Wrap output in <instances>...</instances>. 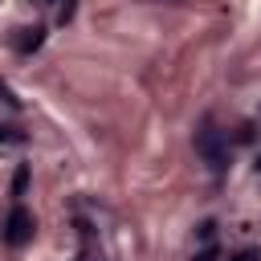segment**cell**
Returning a JSON list of instances; mask_svg holds the SVG:
<instances>
[{"label":"cell","instance_id":"6da1fadb","mask_svg":"<svg viewBox=\"0 0 261 261\" xmlns=\"http://www.w3.org/2000/svg\"><path fill=\"white\" fill-rule=\"evenodd\" d=\"M33 232H37V220H33V212H29L24 204H16V208L8 212V220H4V245L20 249V245H29V241H33Z\"/></svg>","mask_w":261,"mask_h":261},{"label":"cell","instance_id":"7a4b0ae2","mask_svg":"<svg viewBox=\"0 0 261 261\" xmlns=\"http://www.w3.org/2000/svg\"><path fill=\"white\" fill-rule=\"evenodd\" d=\"M196 151L208 159V167H212V171H224V167H228V143H224V135H220V130L204 126V130L196 135Z\"/></svg>","mask_w":261,"mask_h":261},{"label":"cell","instance_id":"3957f363","mask_svg":"<svg viewBox=\"0 0 261 261\" xmlns=\"http://www.w3.org/2000/svg\"><path fill=\"white\" fill-rule=\"evenodd\" d=\"M77 261H102V253H98V245H94L90 224H82V257H77Z\"/></svg>","mask_w":261,"mask_h":261},{"label":"cell","instance_id":"277c9868","mask_svg":"<svg viewBox=\"0 0 261 261\" xmlns=\"http://www.w3.org/2000/svg\"><path fill=\"white\" fill-rule=\"evenodd\" d=\"M20 33H24V37L16 41V49H20V53H33V49L41 45V37H45V29H20Z\"/></svg>","mask_w":261,"mask_h":261},{"label":"cell","instance_id":"5b68a950","mask_svg":"<svg viewBox=\"0 0 261 261\" xmlns=\"http://www.w3.org/2000/svg\"><path fill=\"white\" fill-rule=\"evenodd\" d=\"M24 188H29V167L20 163V167H16V175H12V196H24Z\"/></svg>","mask_w":261,"mask_h":261},{"label":"cell","instance_id":"8992f818","mask_svg":"<svg viewBox=\"0 0 261 261\" xmlns=\"http://www.w3.org/2000/svg\"><path fill=\"white\" fill-rule=\"evenodd\" d=\"M253 139H257V126L253 122H241L237 126V143H253Z\"/></svg>","mask_w":261,"mask_h":261},{"label":"cell","instance_id":"52a82bcc","mask_svg":"<svg viewBox=\"0 0 261 261\" xmlns=\"http://www.w3.org/2000/svg\"><path fill=\"white\" fill-rule=\"evenodd\" d=\"M212 232H216V224H212V220H204V224L196 228V237H200L204 245H212Z\"/></svg>","mask_w":261,"mask_h":261},{"label":"cell","instance_id":"ba28073f","mask_svg":"<svg viewBox=\"0 0 261 261\" xmlns=\"http://www.w3.org/2000/svg\"><path fill=\"white\" fill-rule=\"evenodd\" d=\"M192 261H216V245H204V249H200Z\"/></svg>","mask_w":261,"mask_h":261},{"label":"cell","instance_id":"9c48e42d","mask_svg":"<svg viewBox=\"0 0 261 261\" xmlns=\"http://www.w3.org/2000/svg\"><path fill=\"white\" fill-rule=\"evenodd\" d=\"M228 261H261V253H257V249H249V253H237V257H228Z\"/></svg>","mask_w":261,"mask_h":261},{"label":"cell","instance_id":"30bf717a","mask_svg":"<svg viewBox=\"0 0 261 261\" xmlns=\"http://www.w3.org/2000/svg\"><path fill=\"white\" fill-rule=\"evenodd\" d=\"M0 98H4V102H8V106H16V98H12V94H8V90H4V86H0Z\"/></svg>","mask_w":261,"mask_h":261},{"label":"cell","instance_id":"8fae6325","mask_svg":"<svg viewBox=\"0 0 261 261\" xmlns=\"http://www.w3.org/2000/svg\"><path fill=\"white\" fill-rule=\"evenodd\" d=\"M257 171H261V155H257Z\"/></svg>","mask_w":261,"mask_h":261}]
</instances>
